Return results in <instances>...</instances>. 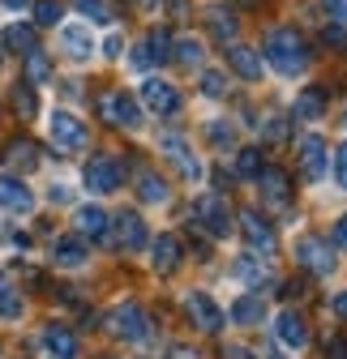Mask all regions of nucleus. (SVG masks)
I'll list each match as a JSON object with an SVG mask.
<instances>
[{"label":"nucleus","mask_w":347,"mask_h":359,"mask_svg":"<svg viewBox=\"0 0 347 359\" xmlns=\"http://www.w3.org/2000/svg\"><path fill=\"white\" fill-rule=\"evenodd\" d=\"M322 111H326V90L309 86L296 95V120H322Z\"/></svg>","instance_id":"a878e982"},{"label":"nucleus","mask_w":347,"mask_h":359,"mask_svg":"<svg viewBox=\"0 0 347 359\" xmlns=\"http://www.w3.org/2000/svg\"><path fill=\"white\" fill-rule=\"evenodd\" d=\"M163 60H171V34H167V30H150V34L138 43L133 65H138V69H150V65H163Z\"/></svg>","instance_id":"4468645a"},{"label":"nucleus","mask_w":347,"mask_h":359,"mask_svg":"<svg viewBox=\"0 0 347 359\" xmlns=\"http://www.w3.org/2000/svg\"><path fill=\"white\" fill-rule=\"evenodd\" d=\"M330 312H334L339 321H347V291H339V295L330 299Z\"/></svg>","instance_id":"49530a36"},{"label":"nucleus","mask_w":347,"mask_h":359,"mask_svg":"<svg viewBox=\"0 0 347 359\" xmlns=\"http://www.w3.org/2000/svg\"><path fill=\"white\" fill-rule=\"evenodd\" d=\"M0 205L13 210V214H30L34 210V193L22 184L18 175H0Z\"/></svg>","instance_id":"f3484780"},{"label":"nucleus","mask_w":347,"mask_h":359,"mask_svg":"<svg viewBox=\"0 0 347 359\" xmlns=\"http://www.w3.org/2000/svg\"><path fill=\"white\" fill-rule=\"evenodd\" d=\"M120 180H124V167H120V158H112V154H91V163L81 167V184L91 189L95 197L116 193Z\"/></svg>","instance_id":"7ed1b4c3"},{"label":"nucleus","mask_w":347,"mask_h":359,"mask_svg":"<svg viewBox=\"0 0 347 359\" xmlns=\"http://www.w3.org/2000/svg\"><path fill=\"white\" fill-rule=\"evenodd\" d=\"M240 5H257V0H240Z\"/></svg>","instance_id":"864d4df0"},{"label":"nucleus","mask_w":347,"mask_h":359,"mask_svg":"<svg viewBox=\"0 0 347 359\" xmlns=\"http://www.w3.org/2000/svg\"><path fill=\"white\" fill-rule=\"evenodd\" d=\"M60 43H65V52H69L73 60H86V56L95 52L91 30H86V26H65V30H60Z\"/></svg>","instance_id":"393cba45"},{"label":"nucleus","mask_w":347,"mask_h":359,"mask_svg":"<svg viewBox=\"0 0 347 359\" xmlns=\"http://www.w3.org/2000/svg\"><path fill=\"white\" fill-rule=\"evenodd\" d=\"M150 265L159 269V274H171V269L181 265V240L176 236H159L150 244Z\"/></svg>","instance_id":"412c9836"},{"label":"nucleus","mask_w":347,"mask_h":359,"mask_svg":"<svg viewBox=\"0 0 347 359\" xmlns=\"http://www.w3.org/2000/svg\"><path fill=\"white\" fill-rule=\"evenodd\" d=\"M334 175H339V184L347 189V146H343V150L334 154Z\"/></svg>","instance_id":"c03bdc74"},{"label":"nucleus","mask_w":347,"mask_h":359,"mask_svg":"<svg viewBox=\"0 0 347 359\" xmlns=\"http://www.w3.org/2000/svg\"><path fill=\"white\" fill-rule=\"evenodd\" d=\"M48 128H52V142H56L60 150H81L86 142H91V133H86V124H81L73 111H52Z\"/></svg>","instance_id":"9d476101"},{"label":"nucleus","mask_w":347,"mask_h":359,"mask_svg":"<svg viewBox=\"0 0 347 359\" xmlns=\"http://www.w3.org/2000/svg\"><path fill=\"white\" fill-rule=\"evenodd\" d=\"M107 330L124 342H146L150 338V317L142 312V304H120V308H112Z\"/></svg>","instance_id":"39448f33"},{"label":"nucleus","mask_w":347,"mask_h":359,"mask_svg":"<svg viewBox=\"0 0 347 359\" xmlns=\"http://www.w3.org/2000/svg\"><path fill=\"white\" fill-rule=\"evenodd\" d=\"M159 150H167V158L176 163V171H181L185 180H202V163L189 154V146H185L181 133H163V137H159Z\"/></svg>","instance_id":"ddd939ff"},{"label":"nucleus","mask_w":347,"mask_h":359,"mask_svg":"<svg viewBox=\"0 0 347 359\" xmlns=\"http://www.w3.org/2000/svg\"><path fill=\"white\" fill-rule=\"evenodd\" d=\"M43 346L52 359H77V334L69 325H48L43 330Z\"/></svg>","instance_id":"aec40b11"},{"label":"nucleus","mask_w":347,"mask_h":359,"mask_svg":"<svg viewBox=\"0 0 347 359\" xmlns=\"http://www.w3.org/2000/svg\"><path fill=\"white\" fill-rule=\"evenodd\" d=\"M99 116H103L112 128H138V124H142L138 99L124 95V90H103V95H99Z\"/></svg>","instance_id":"20e7f679"},{"label":"nucleus","mask_w":347,"mask_h":359,"mask_svg":"<svg viewBox=\"0 0 347 359\" xmlns=\"http://www.w3.org/2000/svg\"><path fill=\"white\" fill-rule=\"evenodd\" d=\"M60 13V0H34V26H56Z\"/></svg>","instance_id":"e433bc0d"},{"label":"nucleus","mask_w":347,"mask_h":359,"mask_svg":"<svg viewBox=\"0 0 347 359\" xmlns=\"http://www.w3.org/2000/svg\"><path fill=\"white\" fill-rule=\"evenodd\" d=\"M326 13L334 18V26H347V0H326Z\"/></svg>","instance_id":"ea45409f"},{"label":"nucleus","mask_w":347,"mask_h":359,"mask_svg":"<svg viewBox=\"0 0 347 359\" xmlns=\"http://www.w3.org/2000/svg\"><path fill=\"white\" fill-rule=\"evenodd\" d=\"M275 338H279L287 351H300V346L309 342V321L300 317L296 308H283L279 317H275Z\"/></svg>","instance_id":"f8f14e48"},{"label":"nucleus","mask_w":347,"mask_h":359,"mask_svg":"<svg viewBox=\"0 0 347 359\" xmlns=\"http://www.w3.org/2000/svg\"><path fill=\"white\" fill-rule=\"evenodd\" d=\"M240 236L253 252H275V227H270V218L266 214H257V210H240Z\"/></svg>","instance_id":"1a4fd4ad"},{"label":"nucleus","mask_w":347,"mask_h":359,"mask_svg":"<svg viewBox=\"0 0 347 359\" xmlns=\"http://www.w3.org/2000/svg\"><path fill=\"white\" fill-rule=\"evenodd\" d=\"M73 9H77L81 18H91L95 26H103V22H112V9L103 5V0H73Z\"/></svg>","instance_id":"c9c22d12"},{"label":"nucleus","mask_w":347,"mask_h":359,"mask_svg":"<svg viewBox=\"0 0 347 359\" xmlns=\"http://www.w3.org/2000/svg\"><path fill=\"white\" fill-rule=\"evenodd\" d=\"M206 30L214 34V43H223V48H228V43L236 39V18L228 9H206Z\"/></svg>","instance_id":"bb28decb"},{"label":"nucleus","mask_w":347,"mask_h":359,"mask_svg":"<svg viewBox=\"0 0 347 359\" xmlns=\"http://www.w3.org/2000/svg\"><path fill=\"white\" fill-rule=\"evenodd\" d=\"M52 257H56V265H65V269L86 265V244H81V236H60V240L52 244Z\"/></svg>","instance_id":"b1692460"},{"label":"nucleus","mask_w":347,"mask_h":359,"mask_svg":"<svg viewBox=\"0 0 347 359\" xmlns=\"http://www.w3.org/2000/svg\"><path fill=\"white\" fill-rule=\"evenodd\" d=\"M120 48H124V39H120V34H107V39H103V56H112V60H116V56H120Z\"/></svg>","instance_id":"a18cd8bd"},{"label":"nucleus","mask_w":347,"mask_h":359,"mask_svg":"<svg viewBox=\"0 0 347 359\" xmlns=\"http://www.w3.org/2000/svg\"><path fill=\"white\" fill-rule=\"evenodd\" d=\"M228 65H232L244 81H262V69H266L262 52H257V48H244V43H232V48H228Z\"/></svg>","instance_id":"dca6fc26"},{"label":"nucleus","mask_w":347,"mask_h":359,"mask_svg":"<svg viewBox=\"0 0 347 359\" xmlns=\"http://www.w3.org/2000/svg\"><path fill=\"white\" fill-rule=\"evenodd\" d=\"M73 227H77V236H91V240H107V231H112V218L99 210V205H81L77 214H73Z\"/></svg>","instance_id":"6ab92c4d"},{"label":"nucleus","mask_w":347,"mask_h":359,"mask_svg":"<svg viewBox=\"0 0 347 359\" xmlns=\"http://www.w3.org/2000/svg\"><path fill=\"white\" fill-rule=\"evenodd\" d=\"M262 60L275 73H283V77H300L309 69V43L300 39L292 26H279V30H270L262 39Z\"/></svg>","instance_id":"f257e3e1"},{"label":"nucleus","mask_w":347,"mask_h":359,"mask_svg":"<svg viewBox=\"0 0 347 359\" xmlns=\"http://www.w3.org/2000/svg\"><path fill=\"white\" fill-rule=\"evenodd\" d=\"M266 274H270L266 261H262V257H253V252L236 261V278H244V283H253V287H262V283H266Z\"/></svg>","instance_id":"7c9ffc66"},{"label":"nucleus","mask_w":347,"mask_h":359,"mask_svg":"<svg viewBox=\"0 0 347 359\" xmlns=\"http://www.w3.org/2000/svg\"><path fill=\"white\" fill-rule=\"evenodd\" d=\"M13 107H18V116H22V120H34V111H39L34 86H26V81H18V86H13Z\"/></svg>","instance_id":"473e14b6"},{"label":"nucleus","mask_w":347,"mask_h":359,"mask_svg":"<svg viewBox=\"0 0 347 359\" xmlns=\"http://www.w3.org/2000/svg\"><path fill=\"white\" fill-rule=\"evenodd\" d=\"M185 312L193 317V325L206 330V334H219V330H223V308L214 304L206 291H189V295H185Z\"/></svg>","instance_id":"9b49d317"},{"label":"nucleus","mask_w":347,"mask_h":359,"mask_svg":"<svg viewBox=\"0 0 347 359\" xmlns=\"http://www.w3.org/2000/svg\"><path fill=\"white\" fill-rule=\"evenodd\" d=\"M296 154H300V171H305V180H309V184L326 180V167H330V150H326V137H317V133H309V137H300Z\"/></svg>","instance_id":"423d86ee"},{"label":"nucleus","mask_w":347,"mask_h":359,"mask_svg":"<svg viewBox=\"0 0 347 359\" xmlns=\"http://www.w3.org/2000/svg\"><path fill=\"white\" fill-rule=\"evenodd\" d=\"M5 163H9L13 171H34V167H39V146L26 142V137H13V142L5 146Z\"/></svg>","instance_id":"4be33fe9"},{"label":"nucleus","mask_w":347,"mask_h":359,"mask_svg":"<svg viewBox=\"0 0 347 359\" xmlns=\"http://www.w3.org/2000/svg\"><path fill=\"white\" fill-rule=\"evenodd\" d=\"M0 5H9V9H26L30 0H0Z\"/></svg>","instance_id":"8fccbe9b"},{"label":"nucleus","mask_w":347,"mask_h":359,"mask_svg":"<svg viewBox=\"0 0 347 359\" xmlns=\"http://www.w3.org/2000/svg\"><path fill=\"white\" fill-rule=\"evenodd\" d=\"M257 184H262V197H266L270 205H287V197H292V180H287L283 167H262V171H257Z\"/></svg>","instance_id":"a211bd4d"},{"label":"nucleus","mask_w":347,"mask_h":359,"mask_svg":"<svg viewBox=\"0 0 347 359\" xmlns=\"http://www.w3.org/2000/svg\"><path fill=\"white\" fill-rule=\"evenodd\" d=\"M116 244H120L124 252L146 248V222H142V214H133V210L116 214Z\"/></svg>","instance_id":"2eb2a0df"},{"label":"nucleus","mask_w":347,"mask_h":359,"mask_svg":"<svg viewBox=\"0 0 347 359\" xmlns=\"http://www.w3.org/2000/svg\"><path fill=\"white\" fill-rule=\"evenodd\" d=\"M232 321L236 325H262L266 321V299L262 295H240L232 304Z\"/></svg>","instance_id":"5701e85b"},{"label":"nucleus","mask_w":347,"mask_h":359,"mask_svg":"<svg viewBox=\"0 0 347 359\" xmlns=\"http://www.w3.org/2000/svg\"><path fill=\"white\" fill-rule=\"evenodd\" d=\"M262 359H283V355H262Z\"/></svg>","instance_id":"603ef678"},{"label":"nucleus","mask_w":347,"mask_h":359,"mask_svg":"<svg viewBox=\"0 0 347 359\" xmlns=\"http://www.w3.org/2000/svg\"><path fill=\"white\" fill-rule=\"evenodd\" d=\"M5 48H9V52H22V56H26V52H34V48H39L34 26H22V22H18V26H9V30H5Z\"/></svg>","instance_id":"cd10ccee"},{"label":"nucleus","mask_w":347,"mask_h":359,"mask_svg":"<svg viewBox=\"0 0 347 359\" xmlns=\"http://www.w3.org/2000/svg\"><path fill=\"white\" fill-rule=\"evenodd\" d=\"M138 197L150 201V205H163L167 201V184H163L155 171H138Z\"/></svg>","instance_id":"c756f323"},{"label":"nucleus","mask_w":347,"mask_h":359,"mask_svg":"<svg viewBox=\"0 0 347 359\" xmlns=\"http://www.w3.org/2000/svg\"><path fill=\"white\" fill-rule=\"evenodd\" d=\"M202 95L223 99V95H228V77H223L219 69H206V73H202Z\"/></svg>","instance_id":"4c0bfd02"},{"label":"nucleus","mask_w":347,"mask_h":359,"mask_svg":"<svg viewBox=\"0 0 347 359\" xmlns=\"http://www.w3.org/2000/svg\"><path fill=\"white\" fill-rule=\"evenodd\" d=\"M48 77H52V60L43 56L39 48H34V52H26V86H43Z\"/></svg>","instance_id":"2f4dec72"},{"label":"nucleus","mask_w":347,"mask_h":359,"mask_svg":"<svg viewBox=\"0 0 347 359\" xmlns=\"http://www.w3.org/2000/svg\"><path fill=\"white\" fill-rule=\"evenodd\" d=\"M322 39H326V43H334V48H343V43H347V30H343V26H326V30H322Z\"/></svg>","instance_id":"37998d69"},{"label":"nucleus","mask_w":347,"mask_h":359,"mask_svg":"<svg viewBox=\"0 0 347 359\" xmlns=\"http://www.w3.org/2000/svg\"><path fill=\"white\" fill-rule=\"evenodd\" d=\"M266 163H262V150L257 146H244V150H236V171L244 175V180H257V171H262Z\"/></svg>","instance_id":"72a5a7b5"},{"label":"nucleus","mask_w":347,"mask_h":359,"mask_svg":"<svg viewBox=\"0 0 347 359\" xmlns=\"http://www.w3.org/2000/svg\"><path fill=\"white\" fill-rule=\"evenodd\" d=\"M296 261L305 265L309 274H317V278H326L330 269H334V252H330V244L317 240V236H300V240H296Z\"/></svg>","instance_id":"6e6552de"},{"label":"nucleus","mask_w":347,"mask_h":359,"mask_svg":"<svg viewBox=\"0 0 347 359\" xmlns=\"http://www.w3.org/2000/svg\"><path fill=\"white\" fill-rule=\"evenodd\" d=\"M171 359H197L193 351H176V355H171Z\"/></svg>","instance_id":"3c124183"},{"label":"nucleus","mask_w":347,"mask_h":359,"mask_svg":"<svg viewBox=\"0 0 347 359\" xmlns=\"http://www.w3.org/2000/svg\"><path fill=\"white\" fill-rule=\"evenodd\" d=\"M193 227H197V231H206V236H214V240L232 236L236 214H232L228 197H223V193H202V197L193 201Z\"/></svg>","instance_id":"f03ea898"},{"label":"nucleus","mask_w":347,"mask_h":359,"mask_svg":"<svg viewBox=\"0 0 347 359\" xmlns=\"http://www.w3.org/2000/svg\"><path fill=\"white\" fill-rule=\"evenodd\" d=\"M171 60H181V65H202V39L193 34H181V39H171Z\"/></svg>","instance_id":"c85d7f7f"},{"label":"nucleus","mask_w":347,"mask_h":359,"mask_svg":"<svg viewBox=\"0 0 347 359\" xmlns=\"http://www.w3.org/2000/svg\"><path fill=\"white\" fill-rule=\"evenodd\" d=\"M206 137H210L214 150H228V146L236 142V128H232L228 120H210V124H206Z\"/></svg>","instance_id":"f704fd0d"},{"label":"nucleus","mask_w":347,"mask_h":359,"mask_svg":"<svg viewBox=\"0 0 347 359\" xmlns=\"http://www.w3.org/2000/svg\"><path fill=\"white\" fill-rule=\"evenodd\" d=\"M0 317H5V321H18L22 317V295L13 287H0Z\"/></svg>","instance_id":"58836bf2"},{"label":"nucleus","mask_w":347,"mask_h":359,"mask_svg":"<svg viewBox=\"0 0 347 359\" xmlns=\"http://www.w3.org/2000/svg\"><path fill=\"white\" fill-rule=\"evenodd\" d=\"M142 107L155 111V116H176V111H181L176 86L163 81V77H146V81H142Z\"/></svg>","instance_id":"0eeeda50"},{"label":"nucleus","mask_w":347,"mask_h":359,"mask_svg":"<svg viewBox=\"0 0 347 359\" xmlns=\"http://www.w3.org/2000/svg\"><path fill=\"white\" fill-rule=\"evenodd\" d=\"M266 137H270V142H283V137H287V124H283L279 116H270V124H266Z\"/></svg>","instance_id":"79ce46f5"},{"label":"nucleus","mask_w":347,"mask_h":359,"mask_svg":"<svg viewBox=\"0 0 347 359\" xmlns=\"http://www.w3.org/2000/svg\"><path fill=\"white\" fill-rule=\"evenodd\" d=\"M334 244H339V248H347V214L334 222Z\"/></svg>","instance_id":"de8ad7c7"},{"label":"nucleus","mask_w":347,"mask_h":359,"mask_svg":"<svg viewBox=\"0 0 347 359\" xmlns=\"http://www.w3.org/2000/svg\"><path fill=\"white\" fill-rule=\"evenodd\" d=\"M223 359H257V355H253L249 346H240V342H228V346H223Z\"/></svg>","instance_id":"a19ab883"},{"label":"nucleus","mask_w":347,"mask_h":359,"mask_svg":"<svg viewBox=\"0 0 347 359\" xmlns=\"http://www.w3.org/2000/svg\"><path fill=\"white\" fill-rule=\"evenodd\" d=\"M48 197H52L56 205H60V201H69V184H52V193H48Z\"/></svg>","instance_id":"09e8293b"}]
</instances>
